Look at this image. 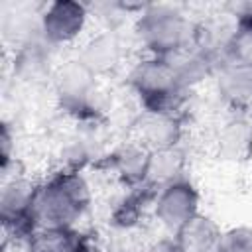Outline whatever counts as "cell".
Masks as SVG:
<instances>
[{
    "instance_id": "14",
    "label": "cell",
    "mask_w": 252,
    "mask_h": 252,
    "mask_svg": "<svg viewBox=\"0 0 252 252\" xmlns=\"http://www.w3.org/2000/svg\"><path fill=\"white\" fill-rule=\"evenodd\" d=\"M215 252H252V226L238 224L222 230Z\"/></svg>"
},
{
    "instance_id": "13",
    "label": "cell",
    "mask_w": 252,
    "mask_h": 252,
    "mask_svg": "<svg viewBox=\"0 0 252 252\" xmlns=\"http://www.w3.org/2000/svg\"><path fill=\"white\" fill-rule=\"evenodd\" d=\"M81 242L75 228H37L24 242V252H79Z\"/></svg>"
},
{
    "instance_id": "11",
    "label": "cell",
    "mask_w": 252,
    "mask_h": 252,
    "mask_svg": "<svg viewBox=\"0 0 252 252\" xmlns=\"http://www.w3.org/2000/svg\"><path fill=\"white\" fill-rule=\"evenodd\" d=\"M185 165H187V158H185V152L181 146L154 150V152H150V158H148L146 185L159 191L161 187L183 179Z\"/></svg>"
},
{
    "instance_id": "9",
    "label": "cell",
    "mask_w": 252,
    "mask_h": 252,
    "mask_svg": "<svg viewBox=\"0 0 252 252\" xmlns=\"http://www.w3.org/2000/svg\"><path fill=\"white\" fill-rule=\"evenodd\" d=\"M217 156L222 161L242 163L252 156V122L244 116L224 120L215 138Z\"/></svg>"
},
{
    "instance_id": "6",
    "label": "cell",
    "mask_w": 252,
    "mask_h": 252,
    "mask_svg": "<svg viewBox=\"0 0 252 252\" xmlns=\"http://www.w3.org/2000/svg\"><path fill=\"white\" fill-rule=\"evenodd\" d=\"M217 94L226 106L246 108L252 104V61L226 55L215 69Z\"/></svg>"
},
{
    "instance_id": "8",
    "label": "cell",
    "mask_w": 252,
    "mask_h": 252,
    "mask_svg": "<svg viewBox=\"0 0 252 252\" xmlns=\"http://www.w3.org/2000/svg\"><path fill=\"white\" fill-rule=\"evenodd\" d=\"M181 138H183L181 116L142 110L134 120V140L150 152L179 146Z\"/></svg>"
},
{
    "instance_id": "2",
    "label": "cell",
    "mask_w": 252,
    "mask_h": 252,
    "mask_svg": "<svg viewBox=\"0 0 252 252\" xmlns=\"http://www.w3.org/2000/svg\"><path fill=\"white\" fill-rule=\"evenodd\" d=\"M197 24L169 4H146L134 20V39L148 53L156 57H171L195 45Z\"/></svg>"
},
{
    "instance_id": "3",
    "label": "cell",
    "mask_w": 252,
    "mask_h": 252,
    "mask_svg": "<svg viewBox=\"0 0 252 252\" xmlns=\"http://www.w3.org/2000/svg\"><path fill=\"white\" fill-rule=\"evenodd\" d=\"M128 83L138 94L142 110L179 116L187 100V89L181 87L173 65L165 57L146 55L128 71Z\"/></svg>"
},
{
    "instance_id": "1",
    "label": "cell",
    "mask_w": 252,
    "mask_h": 252,
    "mask_svg": "<svg viewBox=\"0 0 252 252\" xmlns=\"http://www.w3.org/2000/svg\"><path fill=\"white\" fill-rule=\"evenodd\" d=\"M93 203L89 179L79 169H59L39 183L33 219L39 228H75Z\"/></svg>"
},
{
    "instance_id": "16",
    "label": "cell",
    "mask_w": 252,
    "mask_h": 252,
    "mask_svg": "<svg viewBox=\"0 0 252 252\" xmlns=\"http://www.w3.org/2000/svg\"><path fill=\"white\" fill-rule=\"evenodd\" d=\"M79 252H100V248H98V246H94L93 242H89L87 238H83V242H81V248H79Z\"/></svg>"
},
{
    "instance_id": "5",
    "label": "cell",
    "mask_w": 252,
    "mask_h": 252,
    "mask_svg": "<svg viewBox=\"0 0 252 252\" xmlns=\"http://www.w3.org/2000/svg\"><path fill=\"white\" fill-rule=\"evenodd\" d=\"M199 191L187 179L173 181L161 187L154 199V217L167 234H177L195 215H199Z\"/></svg>"
},
{
    "instance_id": "7",
    "label": "cell",
    "mask_w": 252,
    "mask_h": 252,
    "mask_svg": "<svg viewBox=\"0 0 252 252\" xmlns=\"http://www.w3.org/2000/svg\"><path fill=\"white\" fill-rule=\"evenodd\" d=\"M126 53H128L126 37L116 28H108L91 35L79 49L77 57L96 77H102L116 71L126 59Z\"/></svg>"
},
{
    "instance_id": "10",
    "label": "cell",
    "mask_w": 252,
    "mask_h": 252,
    "mask_svg": "<svg viewBox=\"0 0 252 252\" xmlns=\"http://www.w3.org/2000/svg\"><path fill=\"white\" fill-rule=\"evenodd\" d=\"M148 158H150V150H146L142 144L132 140L116 148L108 156V167L122 185H126L128 189H138L146 185Z\"/></svg>"
},
{
    "instance_id": "4",
    "label": "cell",
    "mask_w": 252,
    "mask_h": 252,
    "mask_svg": "<svg viewBox=\"0 0 252 252\" xmlns=\"http://www.w3.org/2000/svg\"><path fill=\"white\" fill-rule=\"evenodd\" d=\"M89 16L91 10L83 2H73V0L49 2L39 12L41 39L53 49L75 43L83 35L89 24Z\"/></svg>"
},
{
    "instance_id": "15",
    "label": "cell",
    "mask_w": 252,
    "mask_h": 252,
    "mask_svg": "<svg viewBox=\"0 0 252 252\" xmlns=\"http://www.w3.org/2000/svg\"><path fill=\"white\" fill-rule=\"evenodd\" d=\"M148 252H181V248H179L175 236L169 234V238H161V240L154 242V244L148 248Z\"/></svg>"
},
{
    "instance_id": "12",
    "label": "cell",
    "mask_w": 252,
    "mask_h": 252,
    "mask_svg": "<svg viewBox=\"0 0 252 252\" xmlns=\"http://www.w3.org/2000/svg\"><path fill=\"white\" fill-rule=\"evenodd\" d=\"M220 226L209 215H195L175 236L181 252H215L220 240Z\"/></svg>"
}]
</instances>
